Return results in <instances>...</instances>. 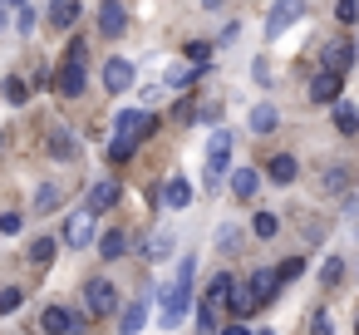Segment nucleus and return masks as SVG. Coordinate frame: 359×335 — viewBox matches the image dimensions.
Instances as JSON below:
<instances>
[{"mask_svg": "<svg viewBox=\"0 0 359 335\" xmlns=\"http://www.w3.org/2000/svg\"><path fill=\"white\" fill-rule=\"evenodd\" d=\"M192 276H197V261H192V256H182V261H177V281L168 286L163 310H158V325H163V330H172V325L187 315V306H192Z\"/></svg>", "mask_w": 359, "mask_h": 335, "instance_id": "f257e3e1", "label": "nucleus"}, {"mask_svg": "<svg viewBox=\"0 0 359 335\" xmlns=\"http://www.w3.org/2000/svg\"><path fill=\"white\" fill-rule=\"evenodd\" d=\"M84 310L89 315H114L118 310V291H114L109 276H89L84 281Z\"/></svg>", "mask_w": 359, "mask_h": 335, "instance_id": "f03ea898", "label": "nucleus"}, {"mask_svg": "<svg viewBox=\"0 0 359 335\" xmlns=\"http://www.w3.org/2000/svg\"><path fill=\"white\" fill-rule=\"evenodd\" d=\"M114 133H118V138L143 143V138H153V133H158V119H153L148 109H123V114L114 119Z\"/></svg>", "mask_w": 359, "mask_h": 335, "instance_id": "7ed1b4c3", "label": "nucleus"}, {"mask_svg": "<svg viewBox=\"0 0 359 335\" xmlns=\"http://www.w3.org/2000/svg\"><path fill=\"white\" fill-rule=\"evenodd\" d=\"M226 163H231V133H226V129H217V133L207 138V188H217V183H222Z\"/></svg>", "mask_w": 359, "mask_h": 335, "instance_id": "20e7f679", "label": "nucleus"}, {"mask_svg": "<svg viewBox=\"0 0 359 335\" xmlns=\"http://www.w3.org/2000/svg\"><path fill=\"white\" fill-rule=\"evenodd\" d=\"M79 148H84V143H79V133H74L69 124H55V129H50V138H45V153H50L55 163H74V158H79Z\"/></svg>", "mask_w": 359, "mask_h": 335, "instance_id": "39448f33", "label": "nucleus"}, {"mask_svg": "<svg viewBox=\"0 0 359 335\" xmlns=\"http://www.w3.org/2000/svg\"><path fill=\"white\" fill-rule=\"evenodd\" d=\"M300 11H305V0H276L271 15H266V40H280V35L300 20Z\"/></svg>", "mask_w": 359, "mask_h": 335, "instance_id": "423d86ee", "label": "nucleus"}, {"mask_svg": "<svg viewBox=\"0 0 359 335\" xmlns=\"http://www.w3.org/2000/svg\"><path fill=\"white\" fill-rule=\"evenodd\" d=\"M354 60H359V50H354L349 40H325V45H320V70H334V74H344Z\"/></svg>", "mask_w": 359, "mask_h": 335, "instance_id": "0eeeda50", "label": "nucleus"}, {"mask_svg": "<svg viewBox=\"0 0 359 335\" xmlns=\"http://www.w3.org/2000/svg\"><path fill=\"white\" fill-rule=\"evenodd\" d=\"M65 247H89L94 242V212L89 207H79V212H69L65 217V237H60Z\"/></svg>", "mask_w": 359, "mask_h": 335, "instance_id": "6e6552de", "label": "nucleus"}, {"mask_svg": "<svg viewBox=\"0 0 359 335\" xmlns=\"http://www.w3.org/2000/svg\"><path fill=\"white\" fill-rule=\"evenodd\" d=\"M84 74H89V60H65V70L55 74V89L65 99H79L84 94Z\"/></svg>", "mask_w": 359, "mask_h": 335, "instance_id": "1a4fd4ad", "label": "nucleus"}, {"mask_svg": "<svg viewBox=\"0 0 359 335\" xmlns=\"http://www.w3.org/2000/svg\"><path fill=\"white\" fill-rule=\"evenodd\" d=\"M128 30V11H123V0H104L99 6V35L104 40H118Z\"/></svg>", "mask_w": 359, "mask_h": 335, "instance_id": "9d476101", "label": "nucleus"}, {"mask_svg": "<svg viewBox=\"0 0 359 335\" xmlns=\"http://www.w3.org/2000/svg\"><path fill=\"white\" fill-rule=\"evenodd\" d=\"M133 79H138V70H133L128 60H118V55H114V60L104 65V89H109V94H123V89H133Z\"/></svg>", "mask_w": 359, "mask_h": 335, "instance_id": "9b49d317", "label": "nucleus"}, {"mask_svg": "<svg viewBox=\"0 0 359 335\" xmlns=\"http://www.w3.org/2000/svg\"><path fill=\"white\" fill-rule=\"evenodd\" d=\"M226 310H231L236 320H246V315H256V310H261V301H256L251 281H236V286H231V296H226Z\"/></svg>", "mask_w": 359, "mask_h": 335, "instance_id": "f8f14e48", "label": "nucleus"}, {"mask_svg": "<svg viewBox=\"0 0 359 335\" xmlns=\"http://www.w3.org/2000/svg\"><path fill=\"white\" fill-rule=\"evenodd\" d=\"M118 197H123V188L114 178H104V183L89 188V212H109V207H118Z\"/></svg>", "mask_w": 359, "mask_h": 335, "instance_id": "ddd939ff", "label": "nucleus"}, {"mask_svg": "<svg viewBox=\"0 0 359 335\" xmlns=\"http://www.w3.org/2000/svg\"><path fill=\"white\" fill-rule=\"evenodd\" d=\"M79 11H84V0H50V25L55 30H74Z\"/></svg>", "mask_w": 359, "mask_h": 335, "instance_id": "4468645a", "label": "nucleus"}, {"mask_svg": "<svg viewBox=\"0 0 359 335\" xmlns=\"http://www.w3.org/2000/svg\"><path fill=\"white\" fill-rule=\"evenodd\" d=\"M310 99H315V104H334V99H339V74H334V70H320V74L310 79Z\"/></svg>", "mask_w": 359, "mask_h": 335, "instance_id": "2eb2a0df", "label": "nucleus"}, {"mask_svg": "<svg viewBox=\"0 0 359 335\" xmlns=\"http://www.w3.org/2000/svg\"><path fill=\"white\" fill-rule=\"evenodd\" d=\"M295 173H300V163H295L290 153H276V158H266V178H271L276 188H285V183H295Z\"/></svg>", "mask_w": 359, "mask_h": 335, "instance_id": "dca6fc26", "label": "nucleus"}, {"mask_svg": "<svg viewBox=\"0 0 359 335\" xmlns=\"http://www.w3.org/2000/svg\"><path fill=\"white\" fill-rule=\"evenodd\" d=\"M158 197H163V207H172V212H182V207L192 202V183H187V178H168Z\"/></svg>", "mask_w": 359, "mask_h": 335, "instance_id": "f3484780", "label": "nucleus"}, {"mask_svg": "<svg viewBox=\"0 0 359 335\" xmlns=\"http://www.w3.org/2000/svg\"><path fill=\"white\" fill-rule=\"evenodd\" d=\"M231 286H236V276H226V271H222V276H212V281H207V291H202V306L222 310V306H226V296H231Z\"/></svg>", "mask_w": 359, "mask_h": 335, "instance_id": "a211bd4d", "label": "nucleus"}, {"mask_svg": "<svg viewBox=\"0 0 359 335\" xmlns=\"http://www.w3.org/2000/svg\"><path fill=\"white\" fill-rule=\"evenodd\" d=\"M276 124H280V109H276V104H256V109L246 114V129H251V133H271Z\"/></svg>", "mask_w": 359, "mask_h": 335, "instance_id": "6ab92c4d", "label": "nucleus"}, {"mask_svg": "<svg viewBox=\"0 0 359 335\" xmlns=\"http://www.w3.org/2000/svg\"><path fill=\"white\" fill-rule=\"evenodd\" d=\"M349 178H354V168H349V163H330V168L320 173V192H344V188H349Z\"/></svg>", "mask_w": 359, "mask_h": 335, "instance_id": "aec40b11", "label": "nucleus"}, {"mask_svg": "<svg viewBox=\"0 0 359 335\" xmlns=\"http://www.w3.org/2000/svg\"><path fill=\"white\" fill-rule=\"evenodd\" d=\"M256 188H261V173H256V168H236V173H231V192H236L241 202H251Z\"/></svg>", "mask_w": 359, "mask_h": 335, "instance_id": "412c9836", "label": "nucleus"}, {"mask_svg": "<svg viewBox=\"0 0 359 335\" xmlns=\"http://www.w3.org/2000/svg\"><path fill=\"white\" fill-rule=\"evenodd\" d=\"M128 247H133V242H128V232H123V227H118V232H104V237H99V256H104V261H118V256H123Z\"/></svg>", "mask_w": 359, "mask_h": 335, "instance_id": "4be33fe9", "label": "nucleus"}, {"mask_svg": "<svg viewBox=\"0 0 359 335\" xmlns=\"http://www.w3.org/2000/svg\"><path fill=\"white\" fill-rule=\"evenodd\" d=\"M69 330V310L65 306H45L40 310V335H65Z\"/></svg>", "mask_w": 359, "mask_h": 335, "instance_id": "5701e85b", "label": "nucleus"}, {"mask_svg": "<svg viewBox=\"0 0 359 335\" xmlns=\"http://www.w3.org/2000/svg\"><path fill=\"white\" fill-rule=\"evenodd\" d=\"M251 291H256V301L266 306V301H271V296L280 291V276H276V266H266V271H256V276H251Z\"/></svg>", "mask_w": 359, "mask_h": 335, "instance_id": "b1692460", "label": "nucleus"}, {"mask_svg": "<svg viewBox=\"0 0 359 335\" xmlns=\"http://www.w3.org/2000/svg\"><path fill=\"white\" fill-rule=\"evenodd\" d=\"M334 129H339L344 138H354V133H359V109L344 104V99H334Z\"/></svg>", "mask_w": 359, "mask_h": 335, "instance_id": "393cba45", "label": "nucleus"}, {"mask_svg": "<svg viewBox=\"0 0 359 335\" xmlns=\"http://www.w3.org/2000/svg\"><path fill=\"white\" fill-rule=\"evenodd\" d=\"M55 251H60V237H35V242H30V261H35V266H50Z\"/></svg>", "mask_w": 359, "mask_h": 335, "instance_id": "a878e982", "label": "nucleus"}, {"mask_svg": "<svg viewBox=\"0 0 359 335\" xmlns=\"http://www.w3.org/2000/svg\"><path fill=\"white\" fill-rule=\"evenodd\" d=\"M143 325H148V306H143V301H133V306L123 310V320H118V330H123V335H138Z\"/></svg>", "mask_w": 359, "mask_h": 335, "instance_id": "bb28decb", "label": "nucleus"}, {"mask_svg": "<svg viewBox=\"0 0 359 335\" xmlns=\"http://www.w3.org/2000/svg\"><path fill=\"white\" fill-rule=\"evenodd\" d=\"M172 251H177V237H172V232H158V237L148 242V256H153V261H163V256H172Z\"/></svg>", "mask_w": 359, "mask_h": 335, "instance_id": "cd10ccee", "label": "nucleus"}, {"mask_svg": "<svg viewBox=\"0 0 359 335\" xmlns=\"http://www.w3.org/2000/svg\"><path fill=\"white\" fill-rule=\"evenodd\" d=\"M35 207H40V212H55V207H60V188H55V183H40V188H35Z\"/></svg>", "mask_w": 359, "mask_h": 335, "instance_id": "c85d7f7f", "label": "nucleus"}, {"mask_svg": "<svg viewBox=\"0 0 359 335\" xmlns=\"http://www.w3.org/2000/svg\"><path fill=\"white\" fill-rule=\"evenodd\" d=\"M133 148H138L133 138H118V133H114V143H109V163H128V158H133Z\"/></svg>", "mask_w": 359, "mask_h": 335, "instance_id": "c756f323", "label": "nucleus"}, {"mask_svg": "<svg viewBox=\"0 0 359 335\" xmlns=\"http://www.w3.org/2000/svg\"><path fill=\"white\" fill-rule=\"evenodd\" d=\"M217 247H222V251H236V247H241V227H236V222H222V232H217Z\"/></svg>", "mask_w": 359, "mask_h": 335, "instance_id": "7c9ffc66", "label": "nucleus"}, {"mask_svg": "<svg viewBox=\"0 0 359 335\" xmlns=\"http://www.w3.org/2000/svg\"><path fill=\"white\" fill-rule=\"evenodd\" d=\"M192 79H197V70H192V65H177V70H168V89H187Z\"/></svg>", "mask_w": 359, "mask_h": 335, "instance_id": "2f4dec72", "label": "nucleus"}, {"mask_svg": "<svg viewBox=\"0 0 359 335\" xmlns=\"http://www.w3.org/2000/svg\"><path fill=\"white\" fill-rule=\"evenodd\" d=\"M251 232H256V237H276V232H280V222H276V212H256V222H251Z\"/></svg>", "mask_w": 359, "mask_h": 335, "instance_id": "473e14b6", "label": "nucleus"}, {"mask_svg": "<svg viewBox=\"0 0 359 335\" xmlns=\"http://www.w3.org/2000/svg\"><path fill=\"white\" fill-rule=\"evenodd\" d=\"M339 276H344V261H339V256H330V261L320 266V286H339Z\"/></svg>", "mask_w": 359, "mask_h": 335, "instance_id": "72a5a7b5", "label": "nucleus"}, {"mask_svg": "<svg viewBox=\"0 0 359 335\" xmlns=\"http://www.w3.org/2000/svg\"><path fill=\"white\" fill-rule=\"evenodd\" d=\"M187 60L207 70V65H212V45H207V40H192V45H187Z\"/></svg>", "mask_w": 359, "mask_h": 335, "instance_id": "f704fd0d", "label": "nucleus"}, {"mask_svg": "<svg viewBox=\"0 0 359 335\" xmlns=\"http://www.w3.org/2000/svg\"><path fill=\"white\" fill-rule=\"evenodd\" d=\"M6 99H11V104H25V99H30V84H25L20 74H15V79H6Z\"/></svg>", "mask_w": 359, "mask_h": 335, "instance_id": "c9c22d12", "label": "nucleus"}, {"mask_svg": "<svg viewBox=\"0 0 359 335\" xmlns=\"http://www.w3.org/2000/svg\"><path fill=\"white\" fill-rule=\"evenodd\" d=\"M334 20H339V25H354V20H359V0H339V6H334Z\"/></svg>", "mask_w": 359, "mask_h": 335, "instance_id": "e433bc0d", "label": "nucleus"}, {"mask_svg": "<svg viewBox=\"0 0 359 335\" xmlns=\"http://www.w3.org/2000/svg\"><path fill=\"white\" fill-rule=\"evenodd\" d=\"M300 271H305V261H300V256H290V261H280V266H276V276H280V286H285V281H295Z\"/></svg>", "mask_w": 359, "mask_h": 335, "instance_id": "4c0bfd02", "label": "nucleus"}, {"mask_svg": "<svg viewBox=\"0 0 359 335\" xmlns=\"http://www.w3.org/2000/svg\"><path fill=\"white\" fill-rule=\"evenodd\" d=\"M25 296H20V286H6V291H0V315H6V310H15Z\"/></svg>", "mask_w": 359, "mask_h": 335, "instance_id": "58836bf2", "label": "nucleus"}, {"mask_svg": "<svg viewBox=\"0 0 359 335\" xmlns=\"http://www.w3.org/2000/svg\"><path fill=\"white\" fill-rule=\"evenodd\" d=\"M172 119H177V124H197V104H192V99H182V104L172 109Z\"/></svg>", "mask_w": 359, "mask_h": 335, "instance_id": "ea45409f", "label": "nucleus"}, {"mask_svg": "<svg viewBox=\"0 0 359 335\" xmlns=\"http://www.w3.org/2000/svg\"><path fill=\"white\" fill-rule=\"evenodd\" d=\"M330 330H334V320H330L325 310H315V315H310V335H330Z\"/></svg>", "mask_w": 359, "mask_h": 335, "instance_id": "a19ab883", "label": "nucleus"}, {"mask_svg": "<svg viewBox=\"0 0 359 335\" xmlns=\"http://www.w3.org/2000/svg\"><path fill=\"white\" fill-rule=\"evenodd\" d=\"M20 232V212H0V237H15Z\"/></svg>", "mask_w": 359, "mask_h": 335, "instance_id": "79ce46f5", "label": "nucleus"}, {"mask_svg": "<svg viewBox=\"0 0 359 335\" xmlns=\"http://www.w3.org/2000/svg\"><path fill=\"white\" fill-rule=\"evenodd\" d=\"M251 79L266 89V84H271V60H256V65H251Z\"/></svg>", "mask_w": 359, "mask_h": 335, "instance_id": "37998d69", "label": "nucleus"}, {"mask_svg": "<svg viewBox=\"0 0 359 335\" xmlns=\"http://www.w3.org/2000/svg\"><path fill=\"white\" fill-rule=\"evenodd\" d=\"M197 325L212 335V330H217V310H212V306H197Z\"/></svg>", "mask_w": 359, "mask_h": 335, "instance_id": "c03bdc74", "label": "nucleus"}, {"mask_svg": "<svg viewBox=\"0 0 359 335\" xmlns=\"http://www.w3.org/2000/svg\"><path fill=\"white\" fill-rule=\"evenodd\" d=\"M20 35H35V6H20Z\"/></svg>", "mask_w": 359, "mask_h": 335, "instance_id": "a18cd8bd", "label": "nucleus"}, {"mask_svg": "<svg viewBox=\"0 0 359 335\" xmlns=\"http://www.w3.org/2000/svg\"><path fill=\"white\" fill-rule=\"evenodd\" d=\"M65 60H89V45H84V40H69V50H65Z\"/></svg>", "mask_w": 359, "mask_h": 335, "instance_id": "49530a36", "label": "nucleus"}, {"mask_svg": "<svg viewBox=\"0 0 359 335\" xmlns=\"http://www.w3.org/2000/svg\"><path fill=\"white\" fill-rule=\"evenodd\" d=\"M222 335H251V330H246V325H226Z\"/></svg>", "mask_w": 359, "mask_h": 335, "instance_id": "de8ad7c7", "label": "nucleus"}, {"mask_svg": "<svg viewBox=\"0 0 359 335\" xmlns=\"http://www.w3.org/2000/svg\"><path fill=\"white\" fill-rule=\"evenodd\" d=\"M6 6H15V11H20V6H30V0H6Z\"/></svg>", "mask_w": 359, "mask_h": 335, "instance_id": "09e8293b", "label": "nucleus"}, {"mask_svg": "<svg viewBox=\"0 0 359 335\" xmlns=\"http://www.w3.org/2000/svg\"><path fill=\"white\" fill-rule=\"evenodd\" d=\"M0 30H6V11H0Z\"/></svg>", "mask_w": 359, "mask_h": 335, "instance_id": "8fccbe9b", "label": "nucleus"}, {"mask_svg": "<svg viewBox=\"0 0 359 335\" xmlns=\"http://www.w3.org/2000/svg\"><path fill=\"white\" fill-rule=\"evenodd\" d=\"M354 335H359V315H354Z\"/></svg>", "mask_w": 359, "mask_h": 335, "instance_id": "3c124183", "label": "nucleus"}, {"mask_svg": "<svg viewBox=\"0 0 359 335\" xmlns=\"http://www.w3.org/2000/svg\"><path fill=\"white\" fill-rule=\"evenodd\" d=\"M0 148H6V133H0Z\"/></svg>", "mask_w": 359, "mask_h": 335, "instance_id": "603ef678", "label": "nucleus"}, {"mask_svg": "<svg viewBox=\"0 0 359 335\" xmlns=\"http://www.w3.org/2000/svg\"><path fill=\"white\" fill-rule=\"evenodd\" d=\"M354 50H359V40H354Z\"/></svg>", "mask_w": 359, "mask_h": 335, "instance_id": "864d4df0", "label": "nucleus"}, {"mask_svg": "<svg viewBox=\"0 0 359 335\" xmlns=\"http://www.w3.org/2000/svg\"><path fill=\"white\" fill-rule=\"evenodd\" d=\"M266 335H271V330H266Z\"/></svg>", "mask_w": 359, "mask_h": 335, "instance_id": "5fc2aeb1", "label": "nucleus"}]
</instances>
